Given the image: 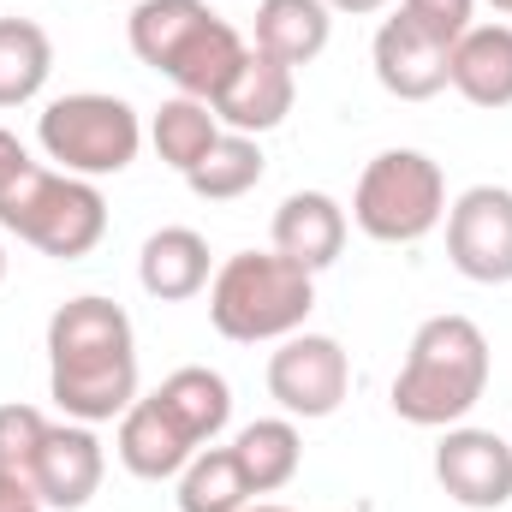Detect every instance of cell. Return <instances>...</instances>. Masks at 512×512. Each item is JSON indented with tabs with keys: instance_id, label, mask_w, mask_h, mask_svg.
<instances>
[{
	"instance_id": "6",
	"label": "cell",
	"mask_w": 512,
	"mask_h": 512,
	"mask_svg": "<svg viewBox=\"0 0 512 512\" xmlns=\"http://www.w3.org/2000/svg\"><path fill=\"white\" fill-rule=\"evenodd\" d=\"M352 221L376 245H417L447 221V173L423 149H382L352 191Z\"/></svg>"
},
{
	"instance_id": "27",
	"label": "cell",
	"mask_w": 512,
	"mask_h": 512,
	"mask_svg": "<svg viewBox=\"0 0 512 512\" xmlns=\"http://www.w3.org/2000/svg\"><path fill=\"white\" fill-rule=\"evenodd\" d=\"M0 512H48L36 501V489L30 483H12V477H0Z\"/></svg>"
},
{
	"instance_id": "1",
	"label": "cell",
	"mask_w": 512,
	"mask_h": 512,
	"mask_svg": "<svg viewBox=\"0 0 512 512\" xmlns=\"http://www.w3.org/2000/svg\"><path fill=\"white\" fill-rule=\"evenodd\" d=\"M48 393L72 423H114L137 399V334L114 298H66L48 316Z\"/></svg>"
},
{
	"instance_id": "15",
	"label": "cell",
	"mask_w": 512,
	"mask_h": 512,
	"mask_svg": "<svg viewBox=\"0 0 512 512\" xmlns=\"http://www.w3.org/2000/svg\"><path fill=\"white\" fill-rule=\"evenodd\" d=\"M137 280H143V292L161 298V304L197 298V292L215 280L209 239H203L197 227H161V233H149L143 251H137Z\"/></svg>"
},
{
	"instance_id": "18",
	"label": "cell",
	"mask_w": 512,
	"mask_h": 512,
	"mask_svg": "<svg viewBox=\"0 0 512 512\" xmlns=\"http://www.w3.org/2000/svg\"><path fill=\"white\" fill-rule=\"evenodd\" d=\"M334 36V12L322 0H262L256 6V54L280 60V66H310Z\"/></svg>"
},
{
	"instance_id": "16",
	"label": "cell",
	"mask_w": 512,
	"mask_h": 512,
	"mask_svg": "<svg viewBox=\"0 0 512 512\" xmlns=\"http://www.w3.org/2000/svg\"><path fill=\"white\" fill-rule=\"evenodd\" d=\"M274 251L292 256L298 268H328L334 256L346 251V209L328 191H292L274 209Z\"/></svg>"
},
{
	"instance_id": "12",
	"label": "cell",
	"mask_w": 512,
	"mask_h": 512,
	"mask_svg": "<svg viewBox=\"0 0 512 512\" xmlns=\"http://www.w3.org/2000/svg\"><path fill=\"white\" fill-rule=\"evenodd\" d=\"M370 60H376V84H382L387 96H399V102H429L453 78V48L435 42L429 30H417L405 12L382 18Z\"/></svg>"
},
{
	"instance_id": "2",
	"label": "cell",
	"mask_w": 512,
	"mask_h": 512,
	"mask_svg": "<svg viewBox=\"0 0 512 512\" xmlns=\"http://www.w3.org/2000/svg\"><path fill=\"white\" fill-rule=\"evenodd\" d=\"M126 42L143 66H155L161 78H173L179 96L197 102H215L251 54V42L209 0H137L126 18Z\"/></svg>"
},
{
	"instance_id": "30",
	"label": "cell",
	"mask_w": 512,
	"mask_h": 512,
	"mask_svg": "<svg viewBox=\"0 0 512 512\" xmlns=\"http://www.w3.org/2000/svg\"><path fill=\"white\" fill-rule=\"evenodd\" d=\"M245 512H292V507H262V501H251Z\"/></svg>"
},
{
	"instance_id": "21",
	"label": "cell",
	"mask_w": 512,
	"mask_h": 512,
	"mask_svg": "<svg viewBox=\"0 0 512 512\" xmlns=\"http://www.w3.org/2000/svg\"><path fill=\"white\" fill-rule=\"evenodd\" d=\"M54 72V42L30 18H0V108H24L42 96Z\"/></svg>"
},
{
	"instance_id": "29",
	"label": "cell",
	"mask_w": 512,
	"mask_h": 512,
	"mask_svg": "<svg viewBox=\"0 0 512 512\" xmlns=\"http://www.w3.org/2000/svg\"><path fill=\"white\" fill-rule=\"evenodd\" d=\"M328 12H352V18H370V12H382L387 0H322Z\"/></svg>"
},
{
	"instance_id": "5",
	"label": "cell",
	"mask_w": 512,
	"mask_h": 512,
	"mask_svg": "<svg viewBox=\"0 0 512 512\" xmlns=\"http://www.w3.org/2000/svg\"><path fill=\"white\" fill-rule=\"evenodd\" d=\"M0 227L18 233L30 251L78 262L102 245L108 233V203L96 191V179H72L60 167L24 161L6 185H0Z\"/></svg>"
},
{
	"instance_id": "22",
	"label": "cell",
	"mask_w": 512,
	"mask_h": 512,
	"mask_svg": "<svg viewBox=\"0 0 512 512\" xmlns=\"http://www.w3.org/2000/svg\"><path fill=\"white\" fill-rule=\"evenodd\" d=\"M149 143H155V155H161L173 173H191V167L221 143V120H215L209 102H197V96H173V102L155 108V120H149Z\"/></svg>"
},
{
	"instance_id": "28",
	"label": "cell",
	"mask_w": 512,
	"mask_h": 512,
	"mask_svg": "<svg viewBox=\"0 0 512 512\" xmlns=\"http://www.w3.org/2000/svg\"><path fill=\"white\" fill-rule=\"evenodd\" d=\"M24 161H30V149H24V143H18L12 131L0 126V185H6V179H12V173L24 167Z\"/></svg>"
},
{
	"instance_id": "26",
	"label": "cell",
	"mask_w": 512,
	"mask_h": 512,
	"mask_svg": "<svg viewBox=\"0 0 512 512\" xmlns=\"http://www.w3.org/2000/svg\"><path fill=\"white\" fill-rule=\"evenodd\" d=\"M399 12L417 24V30H429L435 42H459L465 30H471V18H477V0H399Z\"/></svg>"
},
{
	"instance_id": "32",
	"label": "cell",
	"mask_w": 512,
	"mask_h": 512,
	"mask_svg": "<svg viewBox=\"0 0 512 512\" xmlns=\"http://www.w3.org/2000/svg\"><path fill=\"white\" fill-rule=\"evenodd\" d=\"M0 280H6V245H0Z\"/></svg>"
},
{
	"instance_id": "7",
	"label": "cell",
	"mask_w": 512,
	"mask_h": 512,
	"mask_svg": "<svg viewBox=\"0 0 512 512\" xmlns=\"http://www.w3.org/2000/svg\"><path fill=\"white\" fill-rule=\"evenodd\" d=\"M36 143L42 155L72 173V179H108V173H126L143 149V120L137 108L120 96H102V90H78V96H60L36 114Z\"/></svg>"
},
{
	"instance_id": "3",
	"label": "cell",
	"mask_w": 512,
	"mask_h": 512,
	"mask_svg": "<svg viewBox=\"0 0 512 512\" xmlns=\"http://www.w3.org/2000/svg\"><path fill=\"white\" fill-rule=\"evenodd\" d=\"M489 393V340L471 316H429L393 376V411L411 429H453Z\"/></svg>"
},
{
	"instance_id": "20",
	"label": "cell",
	"mask_w": 512,
	"mask_h": 512,
	"mask_svg": "<svg viewBox=\"0 0 512 512\" xmlns=\"http://www.w3.org/2000/svg\"><path fill=\"white\" fill-rule=\"evenodd\" d=\"M233 453H239L256 495H280L298 477V465H304V435H298L292 417H256V423L239 429Z\"/></svg>"
},
{
	"instance_id": "4",
	"label": "cell",
	"mask_w": 512,
	"mask_h": 512,
	"mask_svg": "<svg viewBox=\"0 0 512 512\" xmlns=\"http://www.w3.org/2000/svg\"><path fill=\"white\" fill-rule=\"evenodd\" d=\"M316 310V274L280 251H239L209 280V322L221 340H286Z\"/></svg>"
},
{
	"instance_id": "24",
	"label": "cell",
	"mask_w": 512,
	"mask_h": 512,
	"mask_svg": "<svg viewBox=\"0 0 512 512\" xmlns=\"http://www.w3.org/2000/svg\"><path fill=\"white\" fill-rule=\"evenodd\" d=\"M262 143L256 137H245V131H221V143L185 173V185L203 197V203H233V197H245V191H256L262 185Z\"/></svg>"
},
{
	"instance_id": "23",
	"label": "cell",
	"mask_w": 512,
	"mask_h": 512,
	"mask_svg": "<svg viewBox=\"0 0 512 512\" xmlns=\"http://www.w3.org/2000/svg\"><path fill=\"white\" fill-rule=\"evenodd\" d=\"M251 501L256 489L233 447H203L179 471V512H245Z\"/></svg>"
},
{
	"instance_id": "17",
	"label": "cell",
	"mask_w": 512,
	"mask_h": 512,
	"mask_svg": "<svg viewBox=\"0 0 512 512\" xmlns=\"http://www.w3.org/2000/svg\"><path fill=\"white\" fill-rule=\"evenodd\" d=\"M471 108H512V24H471L453 42V78Z\"/></svg>"
},
{
	"instance_id": "10",
	"label": "cell",
	"mask_w": 512,
	"mask_h": 512,
	"mask_svg": "<svg viewBox=\"0 0 512 512\" xmlns=\"http://www.w3.org/2000/svg\"><path fill=\"white\" fill-rule=\"evenodd\" d=\"M435 483L447 489V501L471 512H495L512 501V441L495 429H471L453 423L435 447Z\"/></svg>"
},
{
	"instance_id": "31",
	"label": "cell",
	"mask_w": 512,
	"mask_h": 512,
	"mask_svg": "<svg viewBox=\"0 0 512 512\" xmlns=\"http://www.w3.org/2000/svg\"><path fill=\"white\" fill-rule=\"evenodd\" d=\"M489 6H495V12H507V18H512V0H489Z\"/></svg>"
},
{
	"instance_id": "25",
	"label": "cell",
	"mask_w": 512,
	"mask_h": 512,
	"mask_svg": "<svg viewBox=\"0 0 512 512\" xmlns=\"http://www.w3.org/2000/svg\"><path fill=\"white\" fill-rule=\"evenodd\" d=\"M42 441H48V417L36 405H0V477L30 483Z\"/></svg>"
},
{
	"instance_id": "14",
	"label": "cell",
	"mask_w": 512,
	"mask_h": 512,
	"mask_svg": "<svg viewBox=\"0 0 512 512\" xmlns=\"http://www.w3.org/2000/svg\"><path fill=\"white\" fill-rule=\"evenodd\" d=\"M292 102H298V72L251 48L245 66L233 72V84H227L209 108H215V120H221L227 131L262 137V131H274L286 114H292Z\"/></svg>"
},
{
	"instance_id": "19",
	"label": "cell",
	"mask_w": 512,
	"mask_h": 512,
	"mask_svg": "<svg viewBox=\"0 0 512 512\" xmlns=\"http://www.w3.org/2000/svg\"><path fill=\"white\" fill-rule=\"evenodd\" d=\"M155 399L185 423V435H191L197 447H215L221 429L233 423V387H227L221 370H209V364H185V370H173L167 382L155 387Z\"/></svg>"
},
{
	"instance_id": "13",
	"label": "cell",
	"mask_w": 512,
	"mask_h": 512,
	"mask_svg": "<svg viewBox=\"0 0 512 512\" xmlns=\"http://www.w3.org/2000/svg\"><path fill=\"white\" fill-rule=\"evenodd\" d=\"M120 465H126L131 477H143V483H167V477H179L203 447L185 435V423L155 399V393H137L131 399V411L120 417Z\"/></svg>"
},
{
	"instance_id": "9",
	"label": "cell",
	"mask_w": 512,
	"mask_h": 512,
	"mask_svg": "<svg viewBox=\"0 0 512 512\" xmlns=\"http://www.w3.org/2000/svg\"><path fill=\"white\" fill-rule=\"evenodd\" d=\"M447 256L477 286L512 280V191L507 185H471L447 209Z\"/></svg>"
},
{
	"instance_id": "11",
	"label": "cell",
	"mask_w": 512,
	"mask_h": 512,
	"mask_svg": "<svg viewBox=\"0 0 512 512\" xmlns=\"http://www.w3.org/2000/svg\"><path fill=\"white\" fill-rule=\"evenodd\" d=\"M102 477H108V453H102L96 429L90 423H72V417L66 423H48V441H42L36 471H30L36 501L48 512H78V507L96 501Z\"/></svg>"
},
{
	"instance_id": "8",
	"label": "cell",
	"mask_w": 512,
	"mask_h": 512,
	"mask_svg": "<svg viewBox=\"0 0 512 512\" xmlns=\"http://www.w3.org/2000/svg\"><path fill=\"white\" fill-rule=\"evenodd\" d=\"M346 387H352V358L334 334H286L280 352L268 358V393L280 399L286 417H334L346 405Z\"/></svg>"
}]
</instances>
